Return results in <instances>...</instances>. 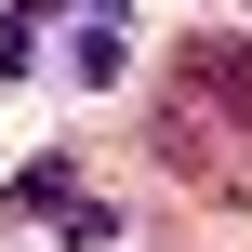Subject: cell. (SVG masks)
Segmentation results:
<instances>
[{
	"label": "cell",
	"mask_w": 252,
	"mask_h": 252,
	"mask_svg": "<svg viewBox=\"0 0 252 252\" xmlns=\"http://www.w3.org/2000/svg\"><path fill=\"white\" fill-rule=\"evenodd\" d=\"M173 93H199L213 120L252 133V40H173Z\"/></svg>",
	"instance_id": "cell-2"
},
{
	"label": "cell",
	"mask_w": 252,
	"mask_h": 252,
	"mask_svg": "<svg viewBox=\"0 0 252 252\" xmlns=\"http://www.w3.org/2000/svg\"><path fill=\"white\" fill-rule=\"evenodd\" d=\"M239 146H252V133H239V120H213L199 93H173V106L146 120V159H159L173 186H199V199H239V213H252V159H239Z\"/></svg>",
	"instance_id": "cell-1"
}]
</instances>
